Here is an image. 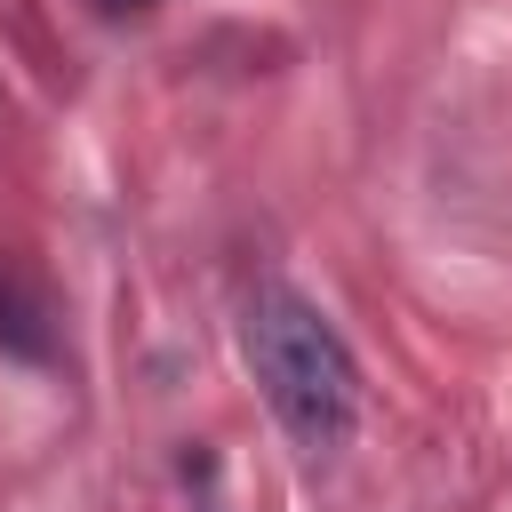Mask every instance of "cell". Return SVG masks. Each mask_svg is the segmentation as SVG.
Wrapping results in <instances>:
<instances>
[{"label": "cell", "mask_w": 512, "mask_h": 512, "mask_svg": "<svg viewBox=\"0 0 512 512\" xmlns=\"http://www.w3.org/2000/svg\"><path fill=\"white\" fill-rule=\"evenodd\" d=\"M0 352H8V360H48V352H56L48 304H40L16 272H0Z\"/></svg>", "instance_id": "2"}, {"label": "cell", "mask_w": 512, "mask_h": 512, "mask_svg": "<svg viewBox=\"0 0 512 512\" xmlns=\"http://www.w3.org/2000/svg\"><path fill=\"white\" fill-rule=\"evenodd\" d=\"M152 0H96V16H144Z\"/></svg>", "instance_id": "3"}, {"label": "cell", "mask_w": 512, "mask_h": 512, "mask_svg": "<svg viewBox=\"0 0 512 512\" xmlns=\"http://www.w3.org/2000/svg\"><path fill=\"white\" fill-rule=\"evenodd\" d=\"M240 352L272 400V416L288 424V440L304 456H336L352 440L360 416V368L344 352V336L320 320L312 296H296L288 280H256L240 304Z\"/></svg>", "instance_id": "1"}]
</instances>
